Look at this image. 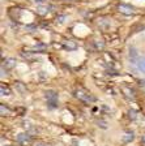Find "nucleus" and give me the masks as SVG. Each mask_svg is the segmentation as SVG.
<instances>
[{
    "label": "nucleus",
    "mask_w": 145,
    "mask_h": 146,
    "mask_svg": "<svg viewBox=\"0 0 145 146\" xmlns=\"http://www.w3.org/2000/svg\"><path fill=\"white\" fill-rule=\"evenodd\" d=\"M46 99H47L50 107H56L57 106V94L54 90H47L46 91Z\"/></svg>",
    "instance_id": "nucleus-2"
},
{
    "label": "nucleus",
    "mask_w": 145,
    "mask_h": 146,
    "mask_svg": "<svg viewBox=\"0 0 145 146\" xmlns=\"http://www.w3.org/2000/svg\"><path fill=\"white\" fill-rule=\"evenodd\" d=\"M34 1H35V3H45L46 0H34Z\"/></svg>",
    "instance_id": "nucleus-11"
},
{
    "label": "nucleus",
    "mask_w": 145,
    "mask_h": 146,
    "mask_svg": "<svg viewBox=\"0 0 145 146\" xmlns=\"http://www.w3.org/2000/svg\"><path fill=\"white\" fill-rule=\"evenodd\" d=\"M17 141L24 143V145H26V143L30 142V136H29V134H25V133H20L17 137Z\"/></svg>",
    "instance_id": "nucleus-4"
},
{
    "label": "nucleus",
    "mask_w": 145,
    "mask_h": 146,
    "mask_svg": "<svg viewBox=\"0 0 145 146\" xmlns=\"http://www.w3.org/2000/svg\"><path fill=\"white\" fill-rule=\"evenodd\" d=\"M0 91H1V95H11L12 94V90L5 85H1L0 86Z\"/></svg>",
    "instance_id": "nucleus-5"
},
{
    "label": "nucleus",
    "mask_w": 145,
    "mask_h": 146,
    "mask_svg": "<svg viewBox=\"0 0 145 146\" xmlns=\"http://www.w3.org/2000/svg\"><path fill=\"white\" fill-rule=\"evenodd\" d=\"M7 61V63H8V64H7V65H8V67L9 68H13V67H15V60H13V59H8V60H5Z\"/></svg>",
    "instance_id": "nucleus-9"
},
{
    "label": "nucleus",
    "mask_w": 145,
    "mask_h": 146,
    "mask_svg": "<svg viewBox=\"0 0 145 146\" xmlns=\"http://www.w3.org/2000/svg\"><path fill=\"white\" fill-rule=\"evenodd\" d=\"M35 146H50V145H47V143H38V145H35Z\"/></svg>",
    "instance_id": "nucleus-12"
},
{
    "label": "nucleus",
    "mask_w": 145,
    "mask_h": 146,
    "mask_svg": "<svg viewBox=\"0 0 145 146\" xmlns=\"http://www.w3.org/2000/svg\"><path fill=\"white\" fill-rule=\"evenodd\" d=\"M7 146H8V145H7Z\"/></svg>",
    "instance_id": "nucleus-13"
},
{
    "label": "nucleus",
    "mask_w": 145,
    "mask_h": 146,
    "mask_svg": "<svg viewBox=\"0 0 145 146\" xmlns=\"http://www.w3.org/2000/svg\"><path fill=\"white\" fill-rule=\"evenodd\" d=\"M0 108H1V113H3V115H4V112H7V113L9 112V110L7 108V107H4V104H1V106H0Z\"/></svg>",
    "instance_id": "nucleus-10"
},
{
    "label": "nucleus",
    "mask_w": 145,
    "mask_h": 146,
    "mask_svg": "<svg viewBox=\"0 0 145 146\" xmlns=\"http://www.w3.org/2000/svg\"><path fill=\"white\" fill-rule=\"evenodd\" d=\"M48 7H38V8H37V12L39 13V15H46V13L48 12Z\"/></svg>",
    "instance_id": "nucleus-8"
},
{
    "label": "nucleus",
    "mask_w": 145,
    "mask_h": 146,
    "mask_svg": "<svg viewBox=\"0 0 145 146\" xmlns=\"http://www.w3.org/2000/svg\"><path fill=\"white\" fill-rule=\"evenodd\" d=\"M76 97L79 98L80 100H82V102H86V103L93 102V100H94L93 95H92L89 91L84 90V89H79V90H76Z\"/></svg>",
    "instance_id": "nucleus-1"
},
{
    "label": "nucleus",
    "mask_w": 145,
    "mask_h": 146,
    "mask_svg": "<svg viewBox=\"0 0 145 146\" xmlns=\"http://www.w3.org/2000/svg\"><path fill=\"white\" fill-rule=\"evenodd\" d=\"M137 67H139V69L141 70V72L145 73V58L139 59V61H137Z\"/></svg>",
    "instance_id": "nucleus-7"
},
{
    "label": "nucleus",
    "mask_w": 145,
    "mask_h": 146,
    "mask_svg": "<svg viewBox=\"0 0 145 146\" xmlns=\"http://www.w3.org/2000/svg\"><path fill=\"white\" fill-rule=\"evenodd\" d=\"M64 46H65V48H68V50L77 48V44H76V42H73V40H67V42L64 43Z\"/></svg>",
    "instance_id": "nucleus-6"
},
{
    "label": "nucleus",
    "mask_w": 145,
    "mask_h": 146,
    "mask_svg": "<svg viewBox=\"0 0 145 146\" xmlns=\"http://www.w3.org/2000/svg\"><path fill=\"white\" fill-rule=\"evenodd\" d=\"M118 8L122 13H124V15H132V13H135V8L131 5H127V4H120Z\"/></svg>",
    "instance_id": "nucleus-3"
}]
</instances>
